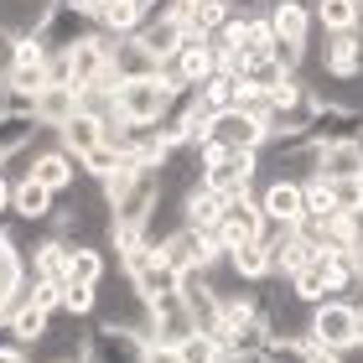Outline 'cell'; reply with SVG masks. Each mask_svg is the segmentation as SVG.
<instances>
[{"label":"cell","mask_w":363,"mask_h":363,"mask_svg":"<svg viewBox=\"0 0 363 363\" xmlns=\"http://www.w3.org/2000/svg\"><path fill=\"white\" fill-rule=\"evenodd\" d=\"M177 348H182V363H223V358H228L223 342L213 337V333H203V327H197V333H187Z\"/></svg>","instance_id":"obj_33"},{"label":"cell","mask_w":363,"mask_h":363,"mask_svg":"<svg viewBox=\"0 0 363 363\" xmlns=\"http://www.w3.org/2000/svg\"><path fill=\"white\" fill-rule=\"evenodd\" d=\"M94 306H99V286H78V280L62 286V311H68V317H89Z\"/></svg>","instance_id":"obj_37"},{"label":"cell","mask_w":363,"mask_h":363,"mask_svg":"<svg viewBox=\"0 0 363 363\" xmlns=\"http://www.w3.org/2000/svg\"><path fill=\"white\" fill-rule=\"evenodd\" d=\"M31 156V172L47 192H73L78 177H84V161H78L73 151H62V145H47V151H26Z\"/></svg>","instance_id":"obj_11"},{"label":"cell","mask_w":363,"mask_h":363,"mask_svg":"<svg viewBox=\"0 0 363 363\" xmlns=\"http://www.w3.org/2000/svg\"><path fill=\"white\" fill-rule=\"evenodd\" d=\"M94 31H99L94 16H84V11L73 6V0H52V6H47V16H42V26L31 31V37H37L47 52H68L73 42L94 37Z\"/></svg>","instance_id":"obj_6"},{"label":"cell","mask_w":363,"mask_h":363,"mask_svg":"<svg viewBox=\"0 0 363 363\" xmlns=\"http://www.w3.org/2000/svg\"><path fill=\"white\" fill-rule=\"evenodd\" d=\"M244 89H259V94H270V89H280V78H291L286 68H280V62L270 57V52H250L244 57Z\"/></svg>","instance_id":"obj_29"},{"label":"cell","mask_w":363,"mask_h":363,"mask_svg":"<svg viewBox=\"0 0 363 363\" xmlns=\"http://www.w3.org/2000/svg\"><path fill=\"white\" fill-rule=\"evenodd\" d=\"M57 145H62V151H73L78 161H84L89 151H99V145H104V120H94V114L78 109L73 120L57 130Z\"/></svg>","instance_id":"obj_23"},{"label":"cell","mask_w":363,"mask_h":363,"mask_svg":"<svg viewBox=\"0 0 363 363\" xmlns=\"http://www.w3.org/2000/svg\"><path fill=\"white\" fill-rule=\"evenodd\" d=\"M6 322H11V333H16V342H21V348H37V342L52 333V311H42L37 301H31V296L11 311Z\"/></svg>","instance_id":"obj_25"},{"label":"cell","mask_w":363,"mask_h":363,"mask_svg":"<svg viewBox=\"0 0 363 363\" xmlns=\"http://www.w3.org/2000/svg\"><path fill=\"white\" fill-rule=\"evenodd\" d=\"M311 358V337H270L265 342V363H306Z\"/></svg>","instance_id":"obj_35"},{"label":"cell","mask_w":363,"mask_h":363,"mask_svg":"<svg viewBox=\"0 0 363 363\" xmlns=\"http://www.w3.org/2000/svg\"><path fill=\"white\" fill-rule=\"evenodd\" d=\"M42 130H47V125H42L31 109H0V151H6V156L31 151Z\"/></svg>","instance_id":"obj_20"},{"label":"cell","mask_w":363,"mask_h":363,"mask_svg":"<svg viewBox=\"0 0 363 363\" xmlns=\"http://www.w3.org/2000/svg\"><path fill=\"white\" fill-rule=\"evenodd\" d=\"M306 363H342V353H333V348H317V342H311V358Z\"/></svg>","instance_id":"obj_45"},{"label":"cell","mask_w":363,"mask_h":363,"mask_svg":"<svg viewBox=\"0 0 363 363\" xmlns=\"http://www.w3.org/2000/svg\"><path fill=\"white\" fill-rule=\"evenodd\" d=\"M11 192H16V182H11L6 172H0V218H6V213H11Z\"/></svg>","instance_id":"obj_44"},{"label":"cell","mask_w":363,"mask_h":363,"mask_svg":"<svg viewBox=\"0 0 363 363\" xmlns=\"http://www.w3.org/2000/svg\"><path fill=\"white\" fill-rule=\"evenodd\" d=\"M358 286H363V250H358Z\"/></svg>","instance_id":"obj_47"},{"label":"cell","mask_w":363,"mask_h":363,"mask_svg":"<svg viewBox=\"0 0 363 363\" xmlns=\"http://www.w3.org/2000/svg\"><path fill=\"white\" fill-rule=\"evenodd\" d=\"M62 286H68V280H37V275H31V280H26V296H31L42 311H62Z\"/></svg>","instance_id":"obj_39"},{"label":"cell","mask_w":363,"mask_h":363,"mask_svg":"<svg viewBox=\"0 0 363 363\" xmlns=\"http://www.w3.org/2000/svg\"><path fill=\"white\" fill-rule=\"evenodd\" d=\"M120 275L145 296V301H156V296H167V291L182 286V270L156 250V244H135V250H125L120 255Z\"/></svg>","instance_id":"obj_2"},{"label":"cell","mask_w":363,"mask_h":363,"mask_svg":"<svg viewBox=\"0 0 363 363\" xmlns=\"http://www.w3.org/2000/svg\"><path fill=\"white\" fill-rule=\"evenodd\" d=\"M145 363H182V348H177V342L151 337V342H145Z\"/></svg>","instance_id":"obj_41"},{"label":"cell","mask_w":363,"mask_h":363,"mask_svg":"<svg viewBox=\"0 0 363 363\" xmlns=\"http://www.w3.org/2000/svg\"><path fill=\"white\" fill-rule=\"evenodd\" d=\"M151 73H161V62L145 52L140 37H114L109 42V78L114 84H125V78H151Z\"/></svg>","instance_id":"obj_17"},{"label":"cell","mask_w":363,"mask_h":363,"mask_svg":"<svg viewBox=\"0 0 363 363\" xmlns=\"http://www.w3.org/2000/svg\"><path fill=\"white\" fill-rule=\"evenodd\" d=\"M270 259H275V275H280V280H291L296 270H306L311 259H317V244H311L301 228H291V234L270 250Z\"/></svg>","instance_id":"obj_24"},{"label":"cell","mask_w":363,"mask_h":363,"mask_svg":"<svg viewBox=\"0 0 363 363\" xmlns=\"http://www.w3.org/2000/svg\"><path fill=\"white\" fill-rule=\"evenodd\" d=\"M161 255H167L182 275H192V270H213L228 250H223V239L213 234V228H192V223H182L177 234L161 244Z\"/></svg>","instance_id":"obj_5"},{"label":"cell","mask_w":363,"mask_h":363,"mask_svg":"<svg viewBox=\"0 0 363 363\" xmlns=\"http://www.w3.org/2000/svg\"><path fill=\"white\" fill-rule=\"evenodd\" d=\"M0 363H31V353L21 348V342H11V348H0Z\"/></svg>","instance_id":"obj_43"},{"label":"cell","mask_w":363,"mask_h":363,"mask_svg":"<svg viewBox=\"0 0 363 363\" xmlns=\"http://www.w3.org/2000/svg\"><path fill=\"white\" fill-rule=\"evenodd\" d=\"M109 275V259L99 244H73V259H68V280H78V286H104Z\"/></svg>","instance_id":"obj_27"},{"label":"cell","mask_w":363,"mask_h":363,"mask_svg":"<svg viewBox=\"0 0 363 363\" xmlns=\"http://www.w3.org/2000/svg\"><path fill=\"white\" fill-rule=\"evenodd\" d=\"M109 42H114L109 31H94V37L73 42L68 52H62L78 89H89V84H114V78H109ZM114 89H120V84H114Z\"/></svg>","instance_id":"obj_9"},{"label":"cell","mask_w":363,"mask_h":363,"mask_svg":"<svg viewBox=\"0 0 363 363\" xmlns=\"http://www.w3.org/2000/svg\"><path fill=\"white\" fill-rule=\"evenodd\" d=\"M197 94H203V104H208L213 114L239 109V99H244V78H239V73H228V68H218V73H213V78H208V84L197 89Z\"/></svg>","instance_id":"obj_26"},{"label":"cell","mask_w":363,"mask_h":363,"mask_svg":"<svg viewBox=\"0 0 363 363\" xmlns=\"http://www.w3.org/2000/svg\"><path fill=\"white\" fill-rule=\"evenodd\" d=\"M311 342L333 353L358 348V301H342V296H327V301L311 306Z\"/></svg>","instance_id":"obj_3"},{"label":"cell","mask_w":363,"mask_h":363,"mask_svg":"<svg viewBox=\"0 0 363 363\" xmlns=\"http://www.w3.org/2000/svg\"><path fill=\"white\" fill-rule=\"evenodd\" d=\"M73 114H78V89H73V84H47V89L37 94V120L52 130V135L73 120Z\"/></svg>","instance_id":"obj_22"},{"label":"cell","mask_w":363,"mask_h":363,"mask_svg":"<svg viewBox=\"0 0 363 363\" xmlns=\"http://www.w3.org/2000/svg\"><path fill=\"white\" fill-rule=\"evenodd\" d=\"M208 140L228 145V151H259V145H265V120H255V114H244V109H223V114H213Z\"/></svg>","instance_id":"obj_14"},{"label":"cell","mask_w":363,"mask_h":363,"mask_svg":"<svg viewBox=\"0 0 363 363\" xmlns=\"http://www.w3.org/2000/svg\"><path fill=\"white\" fill-rule=\"evenodd\" d=\"M203 161H208L203 182L223 197H239V192L259 187V151H228L218 140H203Z\"/></svg>","instance_id":"obj_1"},{"label":"cell","mask_w":363,"mask_h":363,"mask_svg":"<svg viewBox=\"0 0 363 363\" xmlns=\"http://www.w3.org/2000/svg\"><path fill=\"white\" fill-rule=\"evenodd\" d=\"M317 177H363V151L358 140H333L322 145V172Z\"/></svg>","instance_id":"obj_28"},{"label":"cell","mask_w":363,"mask_h":363,"mask_svg":"<svg viewBox=\"0 0 363 363\" xmlns=\"http://www.w3.org/2000/svg\"><path fill=\"white\" fill-rule=\"evenodd\" d=\"M301 197H306V218H333V213H342L337 197H333V187H327V177L301 182Z\"/></svg>","instance_id":"obj_34"},{"label":"cell","mask_w":363,"mask_h":363,"mask_svg":"<svg viewBox=\"0 0 363 363\" xmlns=\"http://www.w3.org/2000/svg\"><path fill=\"white\" fill-rule=\"evenodd\" d=\"M358 348H363V337H358Z\"/></svg>","instance_id":"obj_50"},{"label":"cell","mask_w":363,"mask_h":363,"mask_svg":"<svg viewBox=\"0 0 363 363\" xmlns=\"http://www.w3.org/2000/svg\"><path fill=\"white\" fill-rule=\"evenodd\" d=\"M327 187H333V197H337L342 213H358V203H363V177H327Z\"/></svg>","instance_id":"obj_40"},{"label":"cell","mask_w":363,"mask_h":363,"mask_svg":"<svg viewBox=\"0 0 363 363\" xmlns=\"http://www.w3.org/2000/svg\"><path fill=\"white\" fill-rule=\"evenodd\" d=\"M259 228H265L259 187L239 192V197H223V213H218V223H213V234L223 239V250H234V244H244V239H259Z\"/></svg>","instance_id":"obj_8"},{"label":"cell","mask_w":363,"mask_h":363,"mask_svg":"<svg viewBox=\"0 0 363 363\" xmlns=\"http://www.w3.org/2000/svg\"><path fill=\"white\" fill-rule=\"evenodd\" d=\"M182 208H187V223L192 228H213V223H218V213H223V192H213L203 182V187L187 192V203H182Z\"/></svg>","instance_id":"obj_31"},{"label":"cell","mask_w":363,"mask_h":363,"mask_svg":"<svg viewBox=\"0 0 363 363\" xmlns=\"http://www.w3.org/2000/svg\"><path fill=\"white\" fill-rule=\"evenodd\" d=\"M187 333H197V317H192V306H187V296H182V286L167 291V296H156V301H151V337L182 342Z\"/></svg>","instance_id":"obj_12"},{"label":"cell","mask_w":363,"mask_h":363,"mask_svg":"<svg viewBox=\"0 0 363 363\" xmlns=\"http://www.w3.org/2000/svg\"><path fill=\"white\" fill-rule=\"evenodd\" d=\"M311 135L322 145L333 140H358L363 135V109L358 104H337V99H322L317 114H311Z\"/></svg>","instance_id":"obj_13"},{"label":"cell","mask_w":363,"mask_h":363,"mask_svg":"<svg viewBox=\"0 0 363 363\" xmlns=\"http://www.w3.org/2000/svg\"><path fill=\"white\" fill-rule=\"evenodd\" d=\"M52 208H57V192H47L37 177H21V182H16L11 213H16L21 223H47V218H52Z\"/></svg>","instance_id":"obj_21"},{"label":"cell","mask_w":363,"mask_h":363,"mask_svg":"<svg viewBox=\"0 0 363 363\" xmlns=\"http://www.w3.org/2000/svg\"><path fill=\"white\" fill-rule=\"evenodd\" d=\"M6 161H11V156H6V151H0V172H6Z\"/></svg>","instance_id":"obj_48"},{"label":"cell","mask_w":363,"mask_h":363,"mask_svg":"<svg viewBox=\"0 0 363 363\" xmlns=\"http://www.w3.org/2000/svg\"><path fill=\"white\" fill-rule=\"evenodd\" d=\"M84 363H145V337L135 333V327L99 322L84 337Z\"/></svg>","instance_id":"obj_7"},{"label":"cell","mask_w":363,"mask_h":363,"mask_svg":"<svg viewBox=\"0 0 363 363\" xmlns=\"http://www.w3.org/2000/svg\"><path fill=\"white\" fill-rule=\"evenodd\" d=\"M275 6H280V0H275Z\"/></svg>","instance_id":"obj_52"},{"label":"cell","mask_w":363,"mask_h":363,"mask_svg":"<svg viewBox=\"0 0 363 363\" xmlns=\"http://www.w3.org/2000/svg\"><path fill=\"white\" fill-rule=\"evenodd\" d=\"M239 109H244V114H255V120H270V94H259V89H244Z\"/></svg>","instance_id":"obj_42"},{"label":"cell","mask_w":363,"mask_h":363,"mask_svg":"<svg viewBox=\"0 0 363 363\" xmlns=\"http://www.w3.org/2000/svg\"><path fill=\"white\" fill-rule=\"evenodd\" d=\"M62 363H84V358H62Z\"/></svg>","instance_id":"obj_49"},{"label":"cell","mask_w":363,"mask_h":363,"mask_svg":"<svg viewBox=\"0 0 363 363\" xmlns=\"http://www.w3.org/2000/svg\"><path fill=\"white\" fill-rule=\"evenodd\" d=\"M26 301V255L16 250L11 234H0V322Z\"/></svg>","instance_id":"obj_15"},{"label":"cell","mask_w":363,"mask_h":363,"mask_svg":"<svg viewBox=\"0 0 363 363\" xmlns=\"http://www.w3.org/2000/svg\"><path fill=\"white\" fill-rule=\"evenodd\" d=\"M78 109L94 114V120H109V114H114V84H89V89H78Z\"/></svg>","instance_id":"obj_36"},{"label":"cell","mask_w":363,"mask_h":363,"mask_svg":"<svg viewBox=\"0 0 363 363\" xmlns=\"http://www.w3.org/2000/svg\"><path fill=\"white\" fill-rule=\"evenodd\" d=\"M223 265L234 270V280H244V286H265V280L275 275V259H270V244H265V239L234 244V250L223 255Z\"/></svg>","instance_id":"obj_16"},{"label":"cell","mask_w":363,"mask_h":363,"mask_svg":"<svg viewBox=\"0 0 363 363\" xmlns=\"http://www.w3.org/2000/svg\"><path fill=\"white\" fill-rule=\"evenodd\" d=\"M358 213H363V203H358Z\"/></svg>","instance_id":"obj_51"},{"label":"cell","mask_w":363,"mask_h":363,"mask_svg":"<svg viewBox=\"0 0 363 363\" xmlns=\"http://www.w3.org/2000/svg\"><path fill=\"white\" fill-rule=\"evenodd\" d=\"M358 11H363V0H311V16H317L322 31H348L358 21Z\"/></svg>","instance_id":"obj_32"},{"label":"cell","mask_w":363,"mask_h":363,"mask_svg":"<svg viewBox=\"0 0 363 363\" xmlns=\"http://www.w3.org/2000/svg\"><path fill=\"white\" fill-rule=\"evenodd\" d=\"M358 337H363V301H358Z\"/></svg>","instance_id":"obj_46"},{"label":"cell","mask_w":363,"mask_h":363,"mask_svg":"<svg viewBox=\"0 0 363 363\" xmlns=\"http://www.w3.org/2000/svg\"><path fill=\"white\" fill-rule=\"evenodd\" d=\"M259 213H265L270 223H286V228H296V223L306 218L301 182H296V177H270V182H259Z\"/></svg>","instance_id":"obj_10"},{"label":"cell","mask_w":363,"mask_h":363,"mask_svg":"<svg viewBox=\"0 0 363 363\" xmlns=\"http://www.w3.org/2000/svg\"><path fill=\"white\" fill-rule=\"evenodd\" d=\"M322 73L327 78H363V57H358V42L353 31H322Z\"/></svg>","instance_id":"obj_19"},{"label":"cell","mask_w":363,"mask_h":363,"mask_svg":"<svg viewBox=\"0 0 363 363\" xmlns=\"http://www.w3.org/2000/svg\"><path fill=\"white\" fill-rule=\"evenodd\" d=\"M291 291L301 296L306 306H317V301H327V296H333V280H327V265H322V255L311 259L306 270H296V275H291Z\"/></svg>","instance_id":"obj_30"},{"label":"cell","mask_w":363,"mask_h":363,"mask_svg":"<svg viewBox=\"0 0 363 363\" xmlns=\"http://www.w3.org/2000/svg\"><path fill=\"white\" fill-rule=\"evenodd\" d=\"M120 161H125V151H120V145H109V140H104L99 151H89V156H84V172H89L94 182H104V177H109L114 167H120Z\"/></svg>","instance_id":"obj_38"},{"label":"cell","mask_w":363,"mask_h":363,"mask_svg":"<svg viewBox=\"0 0 363 363\" xmlns=\"http://www.w3.org/2000/svg\"><path fill=\"white\" fill-rule=\"evenodd\" d=\"M172 94L177 89L161 73H151V78H125V84L114 89V109H120L125 120H135V125H156L161 114H167Z\"/></svg>","instance_id":"obj_4"},{"label":"cell","mask_w":363,"mask_h":363,"mask_svg":"<svg viewBox=\"0 0 363 363\" xmlns=\"http://www.w3.org/2000/svg\"><path fill=\"white\" fill-rule=\"evenodd\" d=\"M270 26H275V37H280V42L311 47V31H317L311 0H280V6H270Z\"/></svg>","instance_id":"obj_18"}]
</instances>
